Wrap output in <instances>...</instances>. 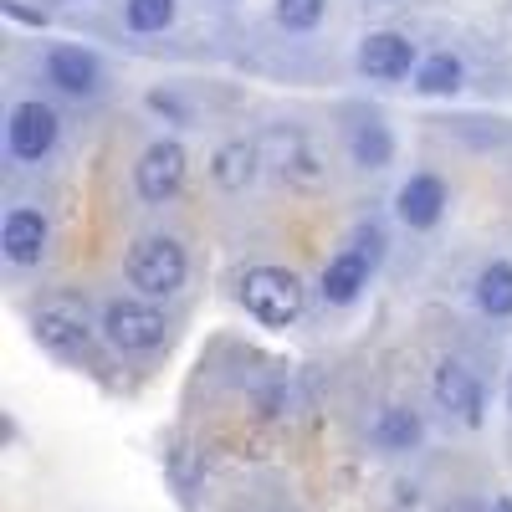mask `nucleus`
Returning <instances> with one entry per match:
<instances>
[{
  "label": "nucleus",
  "mask_w": 512,
  "mask_h": 512,
  "mask_svg": "<svg viewBox=\"0 0 512 512\" xmlns=\"http://www.w3.org/2000/svg\"><path fill=\"white\" fill-rule=\"evenodd\" d=\"M395 210L410 231H431L441 216H446V185L436 175H410L395 195Z\"/></svg>",
  "instance_id": "nucleus-12"
},
{
  "label": "nucleus",
  "mask_w": 512,
  "mask_h": 512,
  "mask_svg": "<svg viewBox=\"0 0 512 512\" xmlns=\"http://www.w3.org/2000/svg\"><path fill=\"white\" fill-rule=\"evenodd\" d=\"M185 144L180 139H159V144H149L144 154H139V164H134V185H139V195L149 200V205H164L169 195H175L180 185H185Z\"/></svg>",
  "instance_id": "nucleus-7"
},
{
  "label": "nucleus",
  "mask_w": 512,
  "mask_h": 512,
  "mask_svg": "<svg viewBox=\"0 0 512 512\" xmlns=\"http://www.w3.org/2000/svg\"><path fill=\"white\" fill-rule=\"evenodd\" d=\"M256 164H262V154H256V144L246 139H231L216 149V159H210V175H216L221 190H246L256 180Z\"/></svg>",
  "instance_id": "nucleus-14"
},
{
  "label": "nucleus",
  "mask_w": 512,
  "mask_h": 512,
  "mask_svg": "<svg viewBox=\"0 0 512 512\" xmlns=\"http://www.w3.org/2000/svg\"><path fill=\"white\" fill-rule=\"evenodd\" d=\"M477 308L487 318H512V262H487L477 272Z\"/></svg>",
  "instance_id": "nucleus-15"
},
{
  "label": "nucleus",
  "mask_w": 512,
  "mask_h": 512,
  "mask_svg": "<svg viewBox=\"0 0 512 512\" xmlns=\"http://www.w3.org/2000/svg\"><path fill=\"white\" fill-rule=\"evenodd\" d=\"M492 512H512V497H497V502H492Z\"/></svg>",
  "instance_id": "nucleus-22"
},
{
  "label": "nucleus",
  "mask_w": 512,
  "mask_h": 512,
  "mask_svg": "<svg viewBox=\"0 0 512 512\" xmlns=\"http://www.w3.org/2000/svg\"><path fill=\"white\" fill-rule=\"evenodd\" d=\"M47 77L72 98H93L103 88V62L88 47H52L47 52Z\"/></svg>",
  "instance_id": "nucleus-11"
},
{
  "label": "nucleus",
  "mask_w": 512,
  "mask_h": 512,
  "mask_svg": "<svg viewBox=\"0 0 512 512\" xmlns=\"http://www.w3.org/2000/svg\"><path fill=\"white\" fill-rule=\"evenodd\" d=\"M431 395L446 415H456L461 425H482V384L461 359H441L431 374Z\"/></svg>",
  "instance_id": "nucleus-8"
},
{
  "label": "nucleus",
  "mask_w": 512,
  "mask_h": 512,
  "mask_svg": "<svg viewBox=\"0 0 512 512\" xmlns=\"http://www.w3.org/2000/svg\"><path fill=\"white\" fill-rule=\"evenodd\" d=\"M0 6H6V11H11L16 21H31V26H47V16H41V11H26L21 0H0Z\"/></svg>",
  "instance_id": "nucleus-21"
},
{
  "label": "nucleus",
  "mask_w": 512,
  "mask_h": 512,
  "mask_svg": "<svg viewBox=\"0 0 512 512\" xmlns=\"http://www.w3.org/2000/svg\"><path fill=\"white\" fill-rule=\"evenodd\" d=\"M31 328H36V344L47 349V354H57V359H67V364L93 359V338H98V333H93L88 308H82L77 297H47V303L36 308Z\"/></svg>",
  "instance_id": "nucleus-2"
},
{
  "label": "nucleus",
  "mask_w": 512,
  "mask_h": 512,
  "mask_svg": "<svg viewBox=\"0 0 512 512\" xmlns=\"http://www.w3.org/2000/svg\"><path fill=\"white\" fill-rule=\"evenodd\" d=\"M461 77H466L461 57L436 52V57H425V62L415 67V88H420V93H431V98H446V93H456V88H461Z\"/></svg>",
  "instance_id": "nucleus-17"
},
{
  "label": "nucleus",
  "mask_w": 512,
  "mask_h": 512,
  "mask_svg": "<svg viewBox=\"0 0 512 512\" xmlns=\"http://www.w3.org/2000/svg\"><path fill=\"white\" fill-rule=\"evenodd\" d=\"M57 134H62V118L52 103L41 98H21L11 108V123H6V149L26 164H41L52 149H57Z\"/></svg>",
  "instance_id": "nucleus-5"
},
{
  "label": "nucleus",
  "mask_w": 512,
  "mask_h": 512,
  "mask_svg": "<svg viewBox=\"0 0 512 512\" xmlns=\"http://www.w3.org/2000/svg\"><path fill=\"white\" fill-rule=\"evenodd\" d=\"M175 6L180 0H123V21H128V31L154 36V31H164L169 21H175Z\"/></svg>",
  "instance_id": "nucleus-18"
},
{
  "label": "nucleus",
  "mask_w": 512,
  "mask_h": 512,
  "mask_svg": "<svg viewBox=\"0 0 512 512\" xmlns=\"http://www.w3.org/2000/svg\"><path fill=\"white\" fill-rule=\"evenodd\" d=\"M410 67H420L410 36H400V31H369V36L359 41V72H364V77L395 82V77H410Z\"/></svg>",
  "instance_id": "nucleus-10"
},
{
  "label": "nucleus",
  "mask_w": 512,
  "mask_h": 512,
  "mask_svg": "<svg viewBox=\"0 0 512 512\" xmlns=\"http://www.w3.org/2000/svg\"><path fill=\"white\" fill-rule=\"evenodd\" d=\"M241 303H246V313L262 328H287V323L303 318L308 287H303V277L287 272V267H251L241 277Z\"/></svg>",
  "instance_id": "nucleus-1"
},
{
  "label": "nucleus",
  "mask_w": 512,
  "mask_h": 512,
  "mask_svg": "<svg viewBox=\"0 0 512 512\" xmlns=\"http://www.w3.org/2000/svg\"><path fill=\"white\" fill-rule=\"evenodd\" d=\"M349 149H354V164L359 169H384V164H390V154H395V139H390V128H384L379 118H364V123H354Z\"/></svg>",
  "instance_id": "nucleus-16"
},
{
  "label": "nucleus",
  "mask_w": 512,
  "mask_h": 512,
  "mask_svg": "<svg viewBox=\"0 0 512 512\" xmlns=\"http://www.w3.org/2000/svg\"><path fill=\"white\" fill-rule=\"evenodd\" d=\"M328 11V0H277V21L287 31H313Z\"/></svg>",
  "instance_id": "nucleus-20"
},
{
  "label": "nucleus",
  "mask_w": 512,
  "mask_h": 512,
  "mask_svg": "<svg viewBox=\"0 0 512 512\" xmlns=\"http://www.w3.org/2000/svg\"><path fill=\"white\" fill-rule=\"evenodd\" d=\"M379 231H369V236H359L354 246H344L333 256V262L323 267V303H333V308H344V303H354V297L369 287V272H374V262H379Z\"/></svg>",
  "instance_id": "nucleus-6"
},
{
  "label": "nucleus",
  "mask_w": 512,
  "mask_h": 512,
  "mask_svg": "<svg viewBox=\"0 0 512 512\" xmlns=\"http://www.w3.org/2000/svg\"><path fill=\"white\" fill-rule=\"evenodd\" d=\"M282 175H287V180H297V185H318V180H323L318 154H313L303 139H297V134H292V154L282 159Z\"/></svg>",
  "instance_id": "nucleus-19"
},
{
  "label": "nucleus",
  "mask_w": 512,
  "mask_h": 512,
  "mask_svg": "<svg viewBox=\"0 0 512 512\" xmlns=\"http://www.w3.org/2000/svg\"><path fill=\"white\" fill-rule=\"evenodd\" d=\"M169 333V318L149 303V297H113L103 308V338L123 354H149L164 344Z\"/></svg>",
  "instance_id": "nucleus-4"
},
{
  "label": "nucleus",
  "mask_w": 512,
  "mask_h": 512,
  "mask_svg": "<svg viewBox=\"0 0 512 512\" xmlns=\"http://www.w3.org/2000/svg\"><path fill=\"white\" fill-rule=\"evenodd\" d=\"M420 436H425V425H420V415L415 410H405V405H384L379 415H374V425H369V441L379 446V451H415L420 446Z\"/></svg>",
  "instance_id": "nucleus-13"
},
{
  "label": "nucleus",
  "mask_w": 512,
  "mask_h": 512,
  "mask_svg": "<svg viewBox=\"0 0 512 512\" xmlns=\"http://www.w3.org/2000/svg\"><path fill=\"white\" fill-rule=\"evenodd\" d=\"M47 241H52V226L41 210L31 205H16L6 221H0V251H6L11 267H41V256H47Z\"/></svg>",
  "instance_id": "nucleus-9"
},
{
  "label": "nucleus",
  "mask_w": 512,
  "mask_h": 512,
  "mask_svg": "<svg viewBox=\"0 0 512 512\" xmlns=\"http://www.w3.org/2000/svg\"><path fill=\"white\" fill-rule=\"evenodd\" d=\"M507 405H512V379H507Z\"/></svg>",
  "instance_id": "nucleus-23"
},
{
  "label": "nucleus",
  "mask_w": 512,
  "mask_h": 512,
  "mask_svg": "<svg viewBox=\"0 0 512 512\" xmlns=\"http://www.w3.org/2000/svg\"><path fill=\"white\" fill-rule=\"evenodd\" d=\"M185 246L175 236H144L134 251H128V282L139 287V297H169L185 287Z\"/></svg>",
  "instance_id": "nucleus-3"
}]
</instances>
